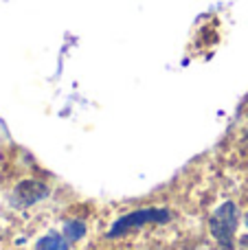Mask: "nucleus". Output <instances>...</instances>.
<instances>
[{
  "mask_svg": "<svg viewBox=\"0 0 248 250\" xmlns=\"http://www.w3.org/2000/svg\"><path fill=\"white\" fill-rule=\"evenodd\" d=\"M237 229V208L233 202H224L209 217V230L222 250H231Z\"/></svg>",
  "mask_w": 248,
  "mask_h": 250,
  "instance_id": "nucleus-1",
  "label": "nucleus"
},
{
  "mask_svg": "<svg viewBox=\"0 0 248 250\" xmlns=\"http://www.w3.org/2000/svg\"><path fill=\"white\" fill-rule=\"evenodd\" d=\"M158 220H167V213H163V211H141V213H132V215H127L125 220H121L117 226H114L112 233L119 235L121 230L130 229V226H139V224H143V222H158Z\"/></svg>",
  "mask_w": 248,
  "mask_h": 250,
  "instance_id": "nucleus-3",
  "label": "nucleus"
},
{
  "mask_svg": "<svg viewBox=\"0 0 248 250\" xmlns=\"http://www.w3.org/2000/svg\"><path fill=\"white\" fill-rule=\"evenodd\" d=\"M246 224H248V217H246Z\"/></svg>",
  "mask_w": 248,
  "mask_h": 250,
  "instance_id": "nucleus-7",
  "label": "nucleus"
},
{
  "mask_svg": "<svg viewBox=\"0 0 248 250\" xmlns=\"http://www.w3.org/2000/svg\"><path fill=\"white\" fill-rule=\"evenodd\" d=\"M240 246H242V250H248V237H242Z\"/></svg>",
  "mask_w": 248,
  "mask_h": 250,
  "instance_id": "nucleus-6",
  "label": "nucleus"
},
{
  "mask_svg": "<svg viewBox=\"0 0 248 250\" xmlns=\"http://www.w3.org/2000/svg\"><path fill=\"white\" fill-rule=\"evenodd\" d=\"M68 239L66 235H60V233H48L44 235L42 239L38 242V250H68Z\"/></svg>",
  "mask_w": 248,
  "mask_h": 250,
  "instance_id": "nucleus-4",
  "label": "nucleus"
},
{
  "mask_svg": "<svg viewBox=\"0 0 248 250\" xmlns=\"http://www.w3.org/2000/svg\"><path fill=\"white\" fill-rule=\"evenodd\" d=\"M83 233H86V226H83V222H77V220H70L68 224H66V230H64L66 239H68L70 244L77 242Z\"/></svg>",
  "mask_w": 248,
  "mask_h": 250,
  "instance_id": "nucleus-5",
  "label": "nucleus"
},
{
  "mask_svg": "<svg viewBox=\"0 0 248 250\" xmlns=\"http://www.w3.org/2000/svg\"><path fill=\"white\" fill-rule=\"evenodd\" d=\"M46 195H48V187L44 185V182L29 178V180H22L20 185L16 187V191H13V202H16L18 207H31V204L44 200Z\"/></svg>",
  "mask_w": 248,
  "mask_h": 250,
  "instance_id": "nucleus-2",
  "label": "nucleus"
}]
</instances>
